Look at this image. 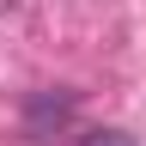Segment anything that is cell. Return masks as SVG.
<instances>
[{"mask_svg":"<svg viewBox=\"0 0 146 146\" xmlns=\"http://www.w3.org/2000/svg\"><path fill=\"white\" fill-rule=\"evenodd\" d=\"M85 146H128V134H91Z\"/></svg>","mask_w":146,"mask_h":146,"instance_id":"6da1fadb","label":"cell"}]
</instances>
